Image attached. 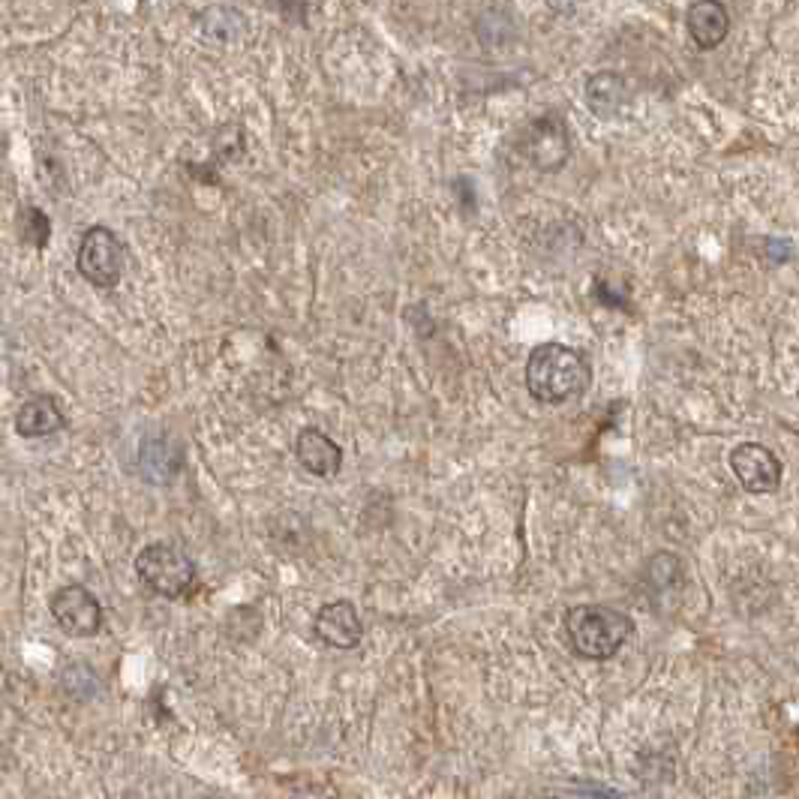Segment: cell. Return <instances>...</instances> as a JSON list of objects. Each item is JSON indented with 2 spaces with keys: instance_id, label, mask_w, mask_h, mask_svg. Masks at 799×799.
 <instances>
[{
  "instance_id": "10",
  "label": "cell",
  "mask_w": 799,
  "mask_h": 799,
  "mask_svg": "<svg viewBox=\"0 0 799 799\" xmlns=\"http://www.w3.org/2000/svg\"><path fill=\"white\" fill-rule=\"evenodd\" d=\"M66 428V415L61 412V406L55 403V397H28L19 412H15V430L24 439H43L55 436Z\"/></svg>"
},
{
  "instance_id": "11",
  "label": "cell",
  "mask_w": 799,
  "mask_h": 799,
  "mask_svg": "<svg viewBox=\"0 0 799 799\" xmlns=\"http://www.w3.org/2000/svg\"><path fill=\"white\" fill-rule=\"evenodd\" d=\"M685 28H689L694 45H701V48L710 52L715 45H722L724 36L731 33V15L724 10V3L698 0L685 12Z\"/></svg>"
},
{
  "instance_id": "13",
  "label": "cell",
  "mask_w": 799,
  "mask_h": 799,
  "mask_svg": "<svg viewBox=\"0 0 799 799\" xmlns=\"http://www.w3.org/2000/svg\"><path fill=\"white\" fill-rule=\"evenodd\" d=\"M628 102V82L619 73H595L586 82V106L598 118H616Z\"/></svg>"
},
{
  "instance_id": "14",
  "label": "cell",
  "mask_w": 799,
  "mask_h": 799,
  "mask_svg": "<svg viewBox=\"0 0 799 799\" xmlns=\"http://www.w3.org/2000/svg\"><path fill=\"white\" fill-rule=\"evenodd\" d=\"M19 214H22V217H19L22 241L36 247V250H43L45 244H48V235H52V223H48V217H45L40 208H22Z\"/></svg>"
},
{
  "instance_id": "7",
  "label": "cell",
  "mask_w": 799,
  "mask_h": 799,
  "mask_svg": "<svg viewBox=\"0 0 799 799\" xmlns=\"http://www.w3.org/2000/svg\"><path fill=\"white\" fill-rule=\"evenodd\" d=\"M731 469H734L736 482L743 484V490L755 493V496L778 490V484H781V461L760 442H745L734 449Z\"/></svg>"
},
{
  "instance_id": "6",
  "label": "cell",
  "mask_w": 799,
  "mask_h": 799,
  "mask_svg": "<svg viewBox=\"0 0 799 799\" xmlns=\"http://www.w3.org/2000/svg\"><path fill=\"white\" fill-rule=\"evenodd\" d=\"M52 616L55 623L73 637H94L102 628V607L97 595L78 583H69L52 595Z\"/></svg>"
},
{
  "instance_id": "4",
  "label": "cell",
  "mask_w": 799,
  "mask_h": 799,
  "mask_svg": "<svg viewBox=\"0 0 799 799\" xmlns=\"http://www.w3.org/2000/svg\"><path fill=\"white\" fill-rule=\"evenodd\" d=\"M78 274L99 289H115L123 277V244L106 226H90L76 252Z\"/></svg>"
},
{
  "instance_id": "1",
  "label": "cell",
  "mask_w": 799,
  "mask_h": 799,
  "mask_svg": "<svg viewBox=\"0 0 799 799\" xmlns=\"http://www.w3.org/2000/svg\"><path fill=\"white\" fill-rule=\"evenodd\" d=\"M592 382L586 355L562 343H541L526 358V391L538 403L559 406L581 397Z\"/></svg>"
},
{
  "instance_id": "5",
  "label": "cell",
  "mask_w": 799,
  "mask_h": 799,
  "mask_svg": "<svg viewBox=\"0 0 799 799\" xmlns=\"http://www.w3.org/2000/svg\"><path fill=\"white\" fill-rule=\"evenodd\" d=\"M523 154L538 172H559L571 156L569 123L559 115H541L526 127Z\"/></svg>"
},
{
  "instance_id": "3",
  "label": "cell",
  "mask_w": 799,
  "mask_h": 799,
  "mask_svg": "<svg viewBox=\"0 0 799 799\" xmlns=\"http://www.w3.org/2000/svg\"><path fill=\"white\" fill-rule=\"evenodd\" d=\"M136 574L156 595L184 598L186 592L193 590V583H196V562L175 544L156 541V544H148L136 557Z\"/></svg>"
},
{
  "instance_id": "9",
  "label": "cell",
  "mask_w": 799,
  "mask_h": 799,
  "mask_svg": "<svg viewBox=\"0 0 799 799\" xmlns=\"http://www.w3.org/2000/svg\"><path fill=\"white\" fill-rule=\"evenodd\" d=\"M316 635L334 649H355L361 644V616L352 602H331L316 614Z\"/></svg>"
},
{
  "instance_id": "2",
  "label": "cell",
  "mask_w": 799,
  "mask_h": 799,
  "mask_svg": "<svg viewBox=\"0 0 799 799\" xmlns=\"http://www.w3.org/2000/svg\"><path fill=\"white\" fill-rule=\"evenodd\" d=\"M635 631V623L607 604H577L565 614V635L571 649L592 661L614 658Z\"/></svg>"
},
{
  "instance_id": "12",
  "label": "cell",
  "mask_w": 799,
  "mask_h": 799,
  "mask_svg": "<svg viewBox=\"0 0 799 799\" xmlns=\"http://www.w3.org/2000/svg\"><path fill=\"white\" fill-rule=\"evenodd\" d=\"M184 466V454L181 445H175L169 436H151L144 439L139 449V469H142L144 482L165 484L175 478Z\"/></svg>"
},
{
  "instance_id": "15",
  "label": "cell",
  "mask_w": 799,
  "mask_h": 799,
  "mask_svg": "<svg viewBox=\"0 0 799 799\" xmlns=\"http://www.w3.org/2000/svg\"><path fill=\"white\" fill-rule=\"evenodd\" d=\"M202 799H223V797H202Z\"/></svg>"
},
{
  "instance_id": "8",
  "label": "cell",
  "mask_w": 799,
  "mask_h": 799,
  "mask_svg": "<svg viewBox=\"0 0 799 799\" xmlns=\"http://www.w3.org/2000/svg\"><path fill=\"white\" fill-rule=\"evenodd\" d=\"M295 457L301 469L316 475V478H334L343 469V449L337 442L316 428H307L298 433Z\"/></svg>"
}]
</instances>
